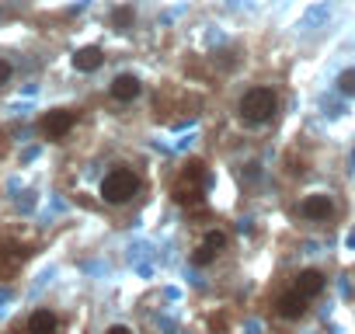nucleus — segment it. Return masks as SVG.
<instances>
[{
	"label": "nucleus",
	"instance_id": "1",
	"mask_svg": "<svg viewBox=\"0 0 355 334\" xmlns=\"http://www.w3.org/2000/svg\"><path fill=\"white\" fill-rule=\"evenodd\" d=\"M279 112V94L272 87H251L244 91V98L237 101V115L248 122V125H265L272 122Z\"/></svg>",
	"mask_w": 355,
	"mask_h": 334
},
{
	"label": "nucleus",
	"instance_id": "2",
	"mask_svg": "<svg viewBox=\"0 0 355 334\" xmlns=\"http://www.w3.org/2000/svg\"><path fill=\"white\" fill-rule=\"evenodd\" d=\"M98 192L108 206H125L139 195V178H136V171H129V167H115V171H108L101 178Z\"/></svg>",
	"mask_w": 355,
	"mask_h": 334
},
{
	"label": "nucleus",
	"instance_id": "3",
	"mask_svg": "<svg viewBox=\"0 0 355 334\" xmlns=\"http://www.w3.org/2000/svg\"><path fill=\"white\" fill-rule=\"evenodd\" d=\"M73 125H77V115H73L70 108H53V112H46L42 122H39V129H42L46 139H63Z\"/></svg>",
	"mask_w": 355,
	"mask_h": 334
},
{
	"label": "nucleus",
	"instance_id": "4",
	"mask_svg": "<svg viewBox=\"0 0 355 334\" xmlns=\"http://www.w3.org/2000/svg\"><path fill=\"white\" fill-rule=\"evenodd\" d=\"M108 94H112L115 101H122V105H129V101H136V98L143 94V84H139V77H136V73H119V77L112 80V87H108Z\"/></svg>",
	"mask_w": 355,
	"mask_h": 334
},
{
	"label": "nucleus",
	"instance_id": "5",
	"mask_svg": "<svg viewBox=\"0 0 355 334\" xmlns=\"http://www.w3.org/2000/svg\"><path fill=\"white\" fill-rule=\"evenodd\" d=\"M331 213H334L331 195H306V199L300 202V216H303V220H310V223H324Z\"/></svg>",
	"mask_w": 355,
	"mask_h": 334
},
{
	"label": "nucleus",
	"instance_id": "6",
	"mask_svg": "<svg viewBox=\"0 0 355 334\" xmlns=\"http://www.w3.org/2000/svg\"><path fill=\"white\" fill-rule=\"evenodd\" d=\"M324 272H317V268H303L296 279H293V289L300 292V296H306V299H317L320 292H324Z\"/></svg>",
	"mask_w": 355,
	"mask_h": 334
},
{
	"label": "nucleus",
	"instance_id": "7",
	"mask_svg": "<svg viewBox=\"0 0 355 334\" xmlns=\"http://www.w3.org/2000/svg\"><path fill=\"white\" fill-rule=\"evenodd\" d=\"M306 296H300L296 289H289V292H282L279 296V303H275V310H279V317L282 320H300V317H306Z\"/></svg>",
	"mask_w": 355,
	"mask_h": 334
},
{
	"label": "nucleus",
	"instance_id": "8",
	"mask_svg": "<svg viewBox=\"0 0 355 334\" xmlns=\"http://www.w3.org/2000/svg\"><path fill=\"white\" fill-rule=\"evenodd\" d=\"M25 331H28V334H56V331H60V317H56L53 310H46V306H42V310H32Z\"/></svg>",
	"mask_w": 355,
	"mask_h": 334
},
{
	"label": "nucleus",
	"instance_id": "9",
	"mask_svg": "<svg viewBox=\"0 0 355 334\" xmlns=\"http://www.w3.org/2000/svg\"><path fill=\"white\" fill-rule=\"evenodd\" d=\"M70 60H73V70H80V73H94V70L105 63V53H101L98 46H84V49H77Z\"/></svg>",
	"mask_w": 355,
	"mask_h": 334
},
{
	"label": "nucleus",
	"instance_id": "10",
	"mask_svg": "<svg viewBox=\"0 0 355 334\" xmlns=\"http://www.w3.org/2000/svg\"><path fill=\"white\" fill-rule=\"evenodd\" d=\"M202 244H206V247H213V251L220 254V251H227V244H230V237H227L223 230H209V234L202 237Z\"/></svg>",
	"mask_w": 355,
	"mask_h": 334
},
{
	"label": "nucleus",
	"instance_id": "11",
	"mask_svg": "<svg viewBox=\"0 0 355 334\" xmlns=\"http://www.w3.org/2000/svg\"><path fill=\"white\" fill-rule=\"evenodd\" d=\"M338 91H341L345 98H355V67L338 73Z\"/></svg>",
	"mask_w": 355,
	"mask_h": 334
},
{
	"label": "nucleus",
	"instance_id": "12",
	"mask_svg": "<svg viewBox=\"0 0 355 334\" xmlns=\"http://www.w3.org/2000/svg\"><path fill=\"white\" fill-rule=\"evenodd\" d=\"M136 21V15H132V8H115V15H112V25L119 28V32H125L129 25Z\"/></svg>",
	"mask_w": 355,
	"mask_h": 334
},
{
	"label": "nucleus",
	"instance_id": "13",
	"mask_svg": "<svg viewBox=\"0 0 355 334\" xmlns=\"http://www.w3.org/2000/svg\"><path fill=\"white\" fill-rule=\"evenodd\" d=\"M213 261H216V251H213V247H206V244H199V247H196V254H192V265L206 268V265H213Z\"/></svg>",
	"mask_w": 355,
	"mask_h": 334
},
{
	"label": "nucleus",
	"instance_id": "14",
	"mask_svg": "<svg viewBox=\"0 0 355 334\" xmlns=\"http://www.w3.org/2000/svg\"><path fill=\"white\" fill-rule=\"evenodd\" d=\"M11 77H15V67H11L8 60H0V87H8Z\"/></svg>",
	"mask_w": 355,
	"mask_h": 334
},
{
	"label": "nucleus",
	"instance_id": "15",
	"mask_svg": "<svg viewBox=\"0 0 355 334\" xmlns=\"http://www.w3.org/2000/svg\"><path fill=\"white\" fill-rule=\"evenodd\" d=\"M105 334H132V327H125V324H112Z\"/></svg>",
	"mask_w": 355,
	"mask_h": 334
}]
</instances>
